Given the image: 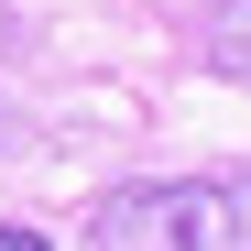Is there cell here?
<instances>
[{
  "instance_id": "obj_1",
  "label": "cell",
  "mask_w": 251,
  "mask_h": 251,
  "mask_svg": "<svg viewBox=\"0 0 251 251\" xmlns=\"http://www.w3.org/2000/svg\"><path fill=\"white\" fill-rule=\"evenodd\" d=\"M88 251H251V175H153L99 197Z\"/></svg>"
},
{
  "instance_id": "obj_2",
  "label": "cell",
  "mask_w": 251,
  "mask_h": 251,
  "mask_svg": "<svg viewBox=\"0 0 251 251\" xmlns=\"http://www.w3.org/2000/svg\"><path fill=\"white\" fill-rule=\"evenodd\" d=\"M207 66H219L229 88H251V0H219V11H207Z\"/></svg>"
},
{
  "instance_id": "obj_3",
  "label": "cell",
  "mask_w": 251,
  "mask_h": 251,
  "mask_svg": "<svg viewBox=\"0 0 251 251\" xmlns=\"http://www.w3.org/2000/svg\"><path fill=\"white\" fill-rule=\"evenodd\" d=\"M0 251H55L44 229H11V219H0Z\"/></svg>"
}]
</instances>
